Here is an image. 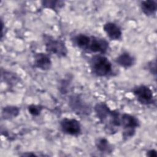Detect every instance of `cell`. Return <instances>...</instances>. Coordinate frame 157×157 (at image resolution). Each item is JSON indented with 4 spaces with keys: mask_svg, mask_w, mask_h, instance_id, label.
<instances>
[{
    "mask_svg": "<svg viewBox=\"0 0 157 157\" xmlns=\"http://www.w3.org/2000/svg\"><path fill=\"white\" fill-rule=\"evenodd\" d=\"M132 93L136 98L137 102L144 105H149L155 104V99L151 89L144 85L135 86L132 90Z\"/></svg>",
    "mask_w": 157,
    "mask_h": 157,
    "instance_id": "obj_4",
    "label": "cell"
},
{
    "mask_svg": "<svg viewBox=\"0 0 157 157\" xmlns=\"http://www.w3.org/2000/svg\"><path fill=\"white\" fill-rule=\"evenodd\" d=\"M44 107L41 105L37 104H30L28 106V111L30 115L33 117L39 116L42 111Z\"/></svg>",
    "mask_w": 157,
    "mask_h": 157,
    "instance_id": "obj_17",
    "label": "cell"
},
{
    "mask_svg": "<svg viewBox=\"0 0 157 157\" xmlns=\"http://www.w3.org/2000/svg\"><path fill=\"white\" fill-rule=\"evenodd\" d=\"M109 48V44L107 40L103 38L91 36L86 52L103 55L108 51Z\"/></svg>",
    "mask_w": 157,
    "mask_h": 157,
    "instance_id": "obj_6",
    "label": "cell"
},
{
    "mask_svg": "<svg viewBox=\"0 0 157 157\" xmlns=\"http://www.w3.org/2000/svg\"><path fill=\"white\" fill-rule=\"evenodd\" d=\"M61 131L72 136H78L82 132V127L79 121L75 118H64L59 122Z\"/></svg>",
    "mask_w": 157,
    "mask_h": 157,
    "instance_id": "obj_5",
    "label": "cell"
},
{
    "mask_svg": "<svg viewBox=\"0 0 157 157\" xmlns=\"http://www.w3.org/2000/svg\"><path fill=\"white\" fill-rule=\"evenodd\" d=\"M20 113V109L15 105H7L2 110V117L4 120H11L16 118Z\"/></svg>",
    "mask_w": 157,
    "mask_h": 157,
    "instance_id": "obj_15",
    "label": "cell"
},
{
    "mask_svg": "<svg viewBox=\"0 0 157 157\" xmlns=\"http://www.w3.org/2000/svg\"><path fill=\"white\" fill-rule=\"evenodd\" d=\"M43 40L45 50L47 53L55 55L58 57H65L68 50L63 40L58 39H55L49 35H44Z\"/></svg>",
    "mask_w": 157,
    "mask_h": 157,
    "instance_id": "obj_2",
    "label": "cell"
},
{
    "mask_svg": "<svg viewBox=\"0 0 157 157\" xmlns=\"http://www.w3.org/2000/svg\"><path fill=\"white\" fill-rule=\"evenodd\" d=\"M41 2L44 7L50 9L55 11L61 9L64 5V2L61 1H42Z\"/></svg>",
    "mask_w": 157,
    "mask_h": 157,
    "instance_id": "obj_16",
    "label": "cell"
},
{
    "mask_svg": "<svg viewBox=\"0 0 157 157\" xmlns=\"http://www.w3.org/2000/svg\"><path fill=\"white\" fill-rule=\"evenodd\" d=\"M20 156H37L33 152H26V153H23L22 154L20 155Z\"/></svg>",
    "mask_w": 157,
    "mask_h": 157,
    "instance_id": "obj_20",
    "label": "cell"
},
{
    "mask_svg": "<svg viewBox=\"0 0 157 157\" xmlns=\"http://www.w3.org/2000/svg\"><path fill=\"white\" fill-rule=\"evenodd\" d=\"M69 104L71 108L78 115H89L91 113L90 107L82 100L78 95H73L70 97Z\"/></svg>",
    "mask_w": 157,
    "mask_h": 157,
    "instance_id": "obj_7",
    "label": "cell"
},
{
    "mask_svg": "<svg viewBox=\"0 0 157 157\" xmlns=\"http://www.w3.org/2000/svg\"><path fill=\"white\" fill-rule=\"evenodd\" d=\"M115 63L125 69L131 67L135 63V58L128 52H124L115 59Z\"/></svg>",
    "mask_w": 157,
    "mask_h": 157,
    "instance_id": "obj_11",
    "label": "cell"
},
{
    "mask_svg": "<svg viewBox=\"0 0 157 157\" xmlns=\"http://www.w3.org/2000/svg\"><path fill=\"white\" fill-rule=\"evenodd\" d=\"M103 30L112 40H119L122 37V31L120 26L113 22H107L103 25Z\"/></svg>",
    "mask_w": 157,
    "mask_h": 157,
    "instance_id": "obj_9",
    "label": "cell"
},
{
    "mask_svg": "<svg viewBox=\"0 0 157 157\" xmlns=\"http://www.w3.org/2000/svg\"><path fill=\"white\" fill-rule=\"evenodd\" d=\"M97 149L101 153H110L113 151V147L109 140L105 137H99L95 141Z\"/></svg>",
    "mask_w": 157,
    "mask_h": 157,
    "instance_id": "obj_14",
    "label": "cell"
},
{
    "mask_svg": "<svg viewBox=\"0 0 157 157\" xmlns=\"http://www.w3.org/2000/svg\"><path fill=\"white\" fill-rule=\"evenodd\" d=\"M91 36H90L85 34H78L72 38V44L77 48L82 50L86 51Z\"/></svg>",
    "mask_w": 157,
    "mask_h": 157,
    "instance_id": "obj_13",
    "label": "cell"
},
{
    "mask_svg": "<svg viewBox=\"0 0 157 157\" xmlns=\"http://www.w3.org/2000/svg\"><path fill=\"white\" fill-rule=\"evenodd\" d=\"M140 9L147 16L151 17L155 15L157 10V2L154 0H145L140 2Z\"/></svg>",
    "mask_w": 157,
    "mask_h": 157,
    "instance_id": "obj_12",
    "label": "cell"
},
{
    "mask_svg": "<svg viewBox=\"0 0 157 157\" xmlns=\"http://www.w3.org/2000/svg\"><path fill=\"white\" fill-rule=\"evenodd\" d=\"M90 67L93 74L99 77H107L112 73V64L105 56L98 54L93 55L90 60Z\"/></svg>",
    "mask_w": 157,
    "mask_h": 157,
    "instance_id": "obj_1",
    "label": "cell"
},
{
    "mask_svg": "<svg viewBox=\"0 0 157 157\" xmlns=\"http://www.w3.org/2000/svg\"><path fill=\"white\" fill-rule=\"evenodd\" d=\"M94 111L101 123H105L108 119L112 110L108 105L104 102H98L94 107Z\"/></svg>",
    "mask_w": 157,
    "mask_h": 157,
    "instance_id": "obj_10",
    "label": "cell"
},
{
    "mask_svg": "<svg viewBox=\"0 0 157 157\" xmlns=\"http://www.w3.org/2000/svg\"><path fill=\"white\" fill-rule=\"evenodd\" d=\"M146 68L151 74L156 76V66L155 59L148 62L146 65Z\"/></svg>",
    "mask_w": 157,
    "mask_h": 157,
    "instance_id": "obj_18",
    "label": "cell"
},
{
    "mask_svg": "<svg viewBox=\"0 0 157 157\" xmlns=\"http://www.w3.org/2000/svg\"><path fill=\"white\" fill-rule=\"evenodd\" d=\"M147 156L149 157H156L157 156V151L155 149H150L147 152Z\"/></svg>",
    "mask_w": 157,
    "mask_h": 157,
    "instance_id": "obj_19",
    "label": "cell"
},
{
    "mask_svg": "<svg viewBox=\"0 0 157 157\" xmlns=\"http://www.w3.org/2000/svg\"><path fill=\"white\" fill-rule=\"evenodd\" d=\"M120 124L124 129L122 132L123 139L127 140L135 135L136 129L140 126V121L135 116L123 113L120 115Z\"/></svg>",
    "mask_w": 157,
    "mask_h": 157,
    "instance_id": "obj_3",
    "label": "cell"
},
{
    "mask_svg": "<svg viewBox=\"0 0 157 157\" xmlns=\"http://www.w3.org/2000/svg\"><path fill=\"white\" fill-rule=\"evenodd\" d=\"M33 64L36 68L42 71L49 70L52 66V62L49 55L42 52L34 54Z\"/></svg>",
    "mask_w": 157,
    "mask_h": 157,
    "instance_id": "obj_8",
    "label": "cell"
}]
</instances>
